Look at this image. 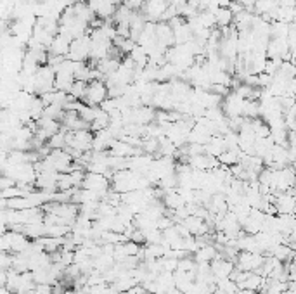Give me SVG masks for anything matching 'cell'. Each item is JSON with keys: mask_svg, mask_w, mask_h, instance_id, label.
<instances>
[{"mask_svg": "<svg viewBox=\"0 0 296 294\" xmlns=\"http://www.w3.org/2000/svg\"><path fill=\"white\" fill-rule=\"evenodd\" d=\"M90 50H92L90 35H83L71 42V49H70L68 59L75 61V63H87V59H90Z\"/></svg>", "mask_w": 296, "mask_h": 294, "instance_id": "6da1fadb", "label": "cell"}, {"mask_svg": "<svg viewBox=\"0 0 296 294\" xmlns=\"http://www.w3.org/2000/svg\"><path fill=\"white\" fill-rule=\"evenodd\" d=\"M224 142L227 151H241V149H239V133H237V131L230 130L229 133H225Z\"/></svg>", "mask_w": 296, "mask_h": 294, "instance_id": "2e32d148", "label": "cell"}, {"mask_svg": "<svg viewBox=\"0 0 296 294\" xmlns=\"http://www.w3.org/2000/svg\"><path fill=\"white\" fill-rule=\"evenodd\" d=\"M17 182L14 179H11V177L7 175H2V179H0V189L4 191V189H11V187H16Z\"/></svg>", "mask_w": 296, "mask_h": 294, "instance_id": "d6986e66", "label": "cell"}, {"mask_svg": "<svg viewBox=\"0 0 296 294\" xmlns=\"http://www.w3.org/2000/svg\"><path fill=\"white\" fill-rule=\"evenodd\" d=\"M189 164L194 168V170H203V171H211L215 168L220 166V161L218 158H213V156L209 154H197V156H192L189 158Z\"/></svg>", "mask_w": 296, "mask_h": 294, "instance_id": "52a82bcc", "label": "cell"}, {"mask_svg": "<svg viewBox=\"0 0 296 294\" xmlns=\"http://www.w3.org/2000/svg\"><path fill=\"white\" fill-rule=\"evenodd\" d=\"M113 2H115L116 5H123V4H125V0H113Z\"/></svg>", "mask_w": 296, "mask_h": 294, "instance_id": "cb8c5ba5", "label": "cell"}, {"mask_svg": "<svg viewBox=\"0 0 296 294\" xmlns=\"http://www.w3.org/2000/svg\"><path fill=\"white\" fill-rule=\"evenodd\" d=\"M260 294H267V293H260Z\"/></svg>", "mask_w": 296, "mask_h": 294, "instance_id": "83f0119b", "label": "cell"}, {"mask_svg": "<svg viewBox=\"0 0 296 294\" xmlns=\"http://www.w3.org/2000/svg\"><path fill=\"white\" fill-rule=\"evenodd\" d=\"M88 7L95 12L97 17L107 21V19H113L118 5H116L113 0H88Z\"/></svg>", "mask_w": 296, "mask_h": 294, "instance_id": "277c9868", "label": "cell"}, {"mask_svg": "<svg viewBox=\"0 0 296 294\" xmlns=\"http://www.w3.org/2000/svg\"><path fill=\"white\" fill-rule=\"evenodd\" d=\"M0 294H14V293H12L7 286H2V287H0Z\"/></svg>", "mask_w": 296, "mask_h": 294, "instance_id": "7402d4cb", "label": "cell"}, {"mask_svg": "<svg viewBox=\"0 0 296 294\" xmlns=\"http://www.w3.org/2000/svg\"><path fill=\"white\" fill-rule=\"evenodd\" d=\"M234 268H236V263L230 261V260L220 258V256L211 261V272H213V275H215L217 280H220V278H227L230 274H232Z\"/></svg>", "mask_w": 296, "mask_h": 294, "instance_id": "9c48e42d", "label": "cell"}, {"mask_svg": "<svg viewBox=\"0 0 296 294\" xmlns=\"http://www.w3.org/2000/svg\"><path fill=\"white\" fill-rule=\"evenodd\" d=\"M243 104H244V99L237 96L236 92H230L229 96L224 97L222 109H224V113H225V116H227V118H236V116H241Z\"/></svg>", "mask_w": 296, "mask_h": 294, "instance_id": "5b68a950", "label": "cell"}, {"mask_svg": "<svg viewBox=\"0 0 296 294\" xmlns=\"http://www.w3.org/2000/svg\"><path fill=\"white\" fill-rule=\"evenodd\" d=\"M57 189L59 191H71V189H75V183H73V179L70 173H61L59 180H57Z\"/></svg>", "mask_w": 296, "mask_h": 294, "instance_id": "e0dca14e", "label": "cell"}, {"mask_svg": "<svg viewBox=\"0 0 296 294\" xmlns=\"http://www.w3.org/2000/svg\"><path fill=\"white\" fill-rule=\"evenodd\" d=\"M196 266H197L196 260H192L191 256H187V258L178 260V268H177V270L178 272H192V270H196Z\"/></svg>", "mask_w": 296, "mask_h": 294, "instance_id": "ac0fdd59", "label": "cell"}, {"mask_svg": "<svg viewBox=\"0 0 296 294\" xmlns=\"http://www.w3.org/2000/svg\"><path fill=\"white\" fill-rule=\"evenodd\" d=\"M116 294H130V293H116Z\"/></svg>", "mask_w": 296, "mask_h": 294, "instance_id": "4316f807", "label": "cell"}, {"mask_svg": "<svg viewBox=\"0 0 296 294\" xmlns=\"http://www.w3.org/2000/svg\"><path fill=\"white\" fill-rule=\"evenodd\" d=\"M107 97H109V88H107L106 82L104 80H94L88 83L83 102L88 104V106H101Z\"/></svg>", "mask_w": 296, "mask_h": 294, "instance_id": "7a4b0ae2", "label": "cell"}, {"mask_svg": "<svg viewBox=\"0 0 296 294\" xmlns=\"http://www.w3.org/2000/svg\"><path fill=\"white\" fill-rule=\"evenodd\" d=\"M289 239H293V241H296V227L293 229V232H291V235H289Z\"/></svg>", "mask_w": 296, "mask_h": 294, "instance_id": "603a6c76", "label": "cell"}, {"mask_svg": "<svg viewBox=\"0 0 296 294\" xmlns=\"http://www.w3.org/2000/svg\"><path fill=\"white\" fill-rule=\"evenodd\" d=\"M225 151H227V149H225V142L222 135H213L211 140L205 146V152L209 156H213V158H218V156Z\"/></svg>", "mask_w": 296, "mask_h": 294, "instance_id": "7c38bea8", "label": "cell"}, {"mask_svg": "<svg viewBox=\"0 0 296 294\" xmlns=\"http://www.w3.org/2000/svg\"><path fill=\"white\" fill-rule=\"evenodd\" d=\"M282 294H291V293H289V291H284V293H282Z\"/></svg>", "mask_w": 296, "mask_h": 294, "instance_id": "484cf974", "label": "cell"}, {"mask_svg": "<svg viewBox=\"0 0 296 294\" xmlns=\"http://www.w3.org/2000/svg\"><path fill=\"white\" fill-rule=\"evenodd\" d=\"M144 2L146 0H125V5H128L132 11H139V9L144 7Z\"/></svg>", "mask_w": 296, "mask_h": 294, "instance_id": "ffe728a7", "label": "cell"}, {"mask_svg": "<svg viewBox=\"0 0 296 294\" xmlns=\"http://www.w3.org/2000/svg\"><path fill=\"white\" fill-rule=\"evenodd\" d=\"M71 42L73 40L66 38V36H63V35H55L54 40H52L51 47H49V54H52V56L68 57L70 49H71Z\"/></svg>", "mask_w": 296, "mask_h": 294, "instance_id": "30bf717a", "label": "cell"}, {"mask_svg": "<svg viewBox=\"0 0 296 294\" xmlns=\"http://www.w3.org/2000/svg\"><path fill=\"white\" fill-rule=\"evenodd\" d=\"M276 194V208L277 215H293L296 210V201L295 196H291L289 192H274Z\"/></svg>", "mask_w": 296, "mask_h": 294, "instance_id": "8992f818", "label": "cell"}, {"mask_svg": "<svg viewBox=\"0 0 296 294\" xmlns=\"http://www.w3.org/2000/svg\"><path fill=\"white\" fill-rule=\"evenodd\" d=\"M293 263L296 265V253H295V256H293Z\"/></svg>", "mask_w": 296, "mask_h": 294, "instance_id": "d4e9b609", "label": "cell"}, {"mask_svg": "<svg viewBox=\"0 0 296 294\" xmlns=\"http://www.w3.org/2000/svg\"><path fill=\"white\" fill-rule=\"evenodd\" d=\"M241 154H243L241 151H225L218 156V161H220V164H224V166H234V164H237L241 161Z\"/></svg>", "mask_w": 296, "mask_h": 294, "instance_id": "5bb4252c", "label": "cell"}, {"mask_svg": "<svg viewBox=\"0 0 296 294\" xmlns=\"http://www.w3.org/2000/svg\"><path fill=\"white\" fill-rule=\"evenodd\" d=\"M168 0H146L144 2V7L140 11L144 12L147 21L151 23H159L161 16L165 14V11L168 9Z\"/></svg>", "mask_w": 296, "mask_h": 294, "instance_id": "3957f363", "label": "cell"}, {"mask_svg": "<svg viewBox=\"0 0 296 294\" xmlns=\"http://www.w3.org/2000/svg\"><path fill=\"white\" fill-rule=\"evenodd\" d=\"M156 38H158V44L165 49H170L172 45H175V35L174 28H172L168 23H163L159 21L156 24Z\"/></svg>", "mask_w": 296, "mask_h": 294, "instance_id": "ba28073f", "label": "cell"}, {"mask_svg": "<svg viewBox=\"0 0 296 294\" xmlns=\"http://www.w3.org/2000/svg\"><path fill=\"white\" fill-rule=\"evenodd\" d=\"M280 7H296V0H279Z\"/></svg>", "mask_w": 296, "mask_h": 294, "instance_id": "44dd1931", "label": "cell"}, {"mask_svg": "<svg viewBox=\"0 0 296 294\" xmlns=\"http://www.w3.org/2000/svg\"><path fill=\"white\" fill-rule=\"evenodd\" d=\"M87 87H88L87 82L75 80V83H73L71 90H70V96H73L76 100H83V97H85V94H87Z\"/></svg>", "mask_w": 296, "mask_h": 294, "instance_id": "9a60e30c", "label": "cell"}, {"mask_svg": "<svg viewBox=\"0 0 296 294\" xmlns=\"http://www.w3.org/2000/svg\"><path fill=\"white\" fill-rule=\"evenodd\" d=\"M218 249L217 246H213V244H208V246L205 247H199V249L194 253V260H196V263H201V261H206V263H211L213 260L218 258Z\"/></svg>", "mask_w": 296, "mask_h": 294, "instance_id": "8fae6325", "label": "cell"}, {"mask_svg": "<svg viewBox=\"0 0 296 294\" xmlns=\"http://www.w3.org/2000/svg\"><path fill=\"white\" fill-rule=\"evenodd\" d=\"M215 16H217V28H220V30L232 26L234 19H236V16H234V12L230 11V7H220Z\"/></svg>", "mask_w": 296, "mask_h": 294, "instance_id": "4fadbf2b", "label": "cell"}]
</instances>
